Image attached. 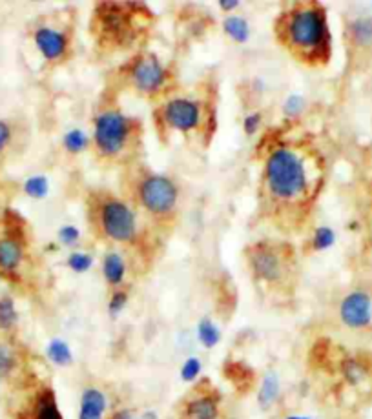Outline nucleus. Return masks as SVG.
<instances>
[{
    "instance_id": "f257e3e1",
    "label": "nucleus",
    "mask_w": 372,
    "mask_h": 419,
    "mask_svg": "<svg viewBox=\"0 0 372 419\" xmlns=\"http://www.w3.org/2000/svg\"><path fill=\"white\" fill-rule=\"evenodd\" d=\"M267 183L279 199H294L307 188V171L303 160L292 150H276L267 160Z\"/></svg>"
},
{
    "instance_id": "f03ea898",
    "label": "nucleus",
    "mask_w": 372,
    "mask_h": 419,
    "mask_svg": "<svg viewBox=\"0 0 372 419\" xmlns=\"http://www.w3.org/2000/svg\"><path fill=\"white\" fill-rule=\"evenodd\" d=\"M288 39L301 51H316L327 44L328 31L325 15L319 8H299L290 15Z\"/></svg>"
},
{
    "instance_id": "7ed1b4c3",
    "label": "nucleus",
    "mask_w": 372,
    "mask_h": 419,
    "mask_svg": "<svg viewBox=\"0 0 372 419\" xmlns=\"http://www.w3.org/2000/svg\"><path fill=\"white\" fill-rule=\"evenodd\" d=\"M130 131V120L119 111H106L95 119L97 148L104 155H115L124 148Z\"/></svg>"
},
{
    "instance_id": "20e7f679",
    "label": "nucleus",
    "mask_w": 372,
    "mask_h": 419,
    "mask_svg": "<svg viewBox=\"0 0 372 419\" xmlns=\"http://www.w3.org/2000/svg\"><path fill=\"white\" fill-rule=\"evenodd\" d=\"M101 223L104 234L113 241H130L136 237L133 212L121 201H110L102 206Z\"/></svg>"
},
{
    "instance_id": "39448f33",
    "label": "nucleus",
    "mask_w": 372,
    "mask_h": 419,
    "mask_svg": "<svg viewBox=\"0 0 372 419\" xmlns=\"http://www.w3.org/2000/svg\"><path fill=\"white\" fill-rule=\"evenodd\" d=\"M141 201L142 205L154 214H166L176 206V185L161 175L148 177L141 186Z\"/></svg>"
},
{
    "instance_id": "423d86ee",
    "label": "nucleus",
    "mask_w": 372,
    "mask_h": 419,
    "mask_svg": "<svg viewBox=\"0 0 372 419\" xmlns=\"http://www.w3.org/2000/svg\"><path fill=\"white\" fill-rule=\"evenodd\" d=\"M166 122L179 131L196 130L201 120V108L188 99H174L165 108Z\"/></svg>"
},
{
    "instance_id": "0eeeda50",
    "label": "nucleus",
    "mask_w": 372,
    "mask_h": 419,
    "mask_svg": "<svg viewBox=\"0 0 372 419\" xmlns=\"http://www.w3.org/2000/svg\"><path fill=\"white\" fill-rule=\"evenodd\" d=\"M221 414V398L217 392H199L190 395L179 409L177 419H219Z\"/></svg>"
},
{
    "instance_id": "6e6552de",
    "label": "nucleus",
    "mask_w": 372,
    "mask_h": 419,
    "mask_svg": "<svg viewBox=\"0 0 372 419\" xmlns=\"http://www.w3.org/2000/svg\"><path fill=\"white\" fill-rule=\"evenodd\" d=\"M340 315L348 328H365L372 321L371 297L363 292H352L343 299Z\"/></svg>"
},
{
    "instance_id": "1a4fd4ad",
    "label": "nucleus",
    "mask_w": 372,
    "mask_h": 419,
    "mask_svg": "<svg viewBox=\"0 0 372 419\" xmlns=\"http://www.w3.org/2000/svg\"><path fill=\"white\" fill-rule=\"evenodd\" d=\"M131 79H133L139 91L156 93L165 84L166 73L165 68L159 64V60L156 57H146V59H141L136 64V68L131 71Z\"/></svg>"
},
{
    "instance_id": "9d476101",
    "label": "nucleus",
    "mask_w": 372,
    "mask_h": 419,
    "mask_svg": "<svg viewBox=\"0 0 372 419\" xmlns=\"http://www.w3.org/2000/svg\"><path fill=\"white\" fill-rule=\"evenodd\" d=\"M250 265L257 277L265 281H276L281 275V261H279L276 252L267 248V246L257 245L252 250Z\"/></svg>"
},
{
    "instance_id": "9b49d317",
    "label": "nucleus",
    "mask_w": 372,
    "mask_h": 419,
    "mask_svg": "<svg viewBox=\"0 0 372 419\" xmlns=\"http://www.w3.org/2000/svg\"><path fill=\"white\" fill-rule=\"evenodd\" d=\"M35 44L48 60H59L68 50V39L62 31L41 28L35 33Z\"/></svg>"
},
{
    "instance_id": "f8f14e48",
    "label": "nucleus",
    "mask_w": 372,
    "mask_h": 419,
    "mask_svg": "<svg viewBox=\"0 0 372 419\" xmlns=\"http://www.w3.org/2000/svg\"><path fill=\"white\" fill-rule=\"evenodd\" d=\"M106 410H108V398L102 390L95 387L82 390L79 419H104Z\"/></svg>"
},
{
    "instance_id": "ddd939ff",
    "label": "nucleus",
    "mask_w": 372,
    "mask_h": 419,
    "mask_svg": "<svg viewBox=\"0 0 372 419\" xmlns=\"http://www.w3.org/2000/svg\"><path fill=\"white\" fill-rule=\"evenodd\" d=\"M279 392H281V384H279V378L274 370L267 372L265 378L261 381V387H259V394H257V403L263 410H268L272 404L276 403L277 398H279Z\"/></svg>"
},
{
    "instance_id": "4468645a",
    "label": "nucleus",
    "mask_w": 372,
    "mask_h": 419,
    "mask_svg": "<svg viewBox=\"0 0 372 419\" xmlns=\"http://www.w3.org/2000/svg\"><path fill=\"white\" fill-rule=\"evenodd\" d=\"M33 419H64L61 410H59V404H57L55 394L50 389L42 390L39 398H37Z\"/></svg>"
},
{
    "instance_id": "2eb2a0df",
    "label": "nucleus",
    "mask_w": 372,
    "mask_h": 419,
    "mask_svg": "<svg viewBox=\"0 0 372 419\" xmlns=\"http://www.w3.org/2000/svg\"><path fill=\"white\" fill-rule=\"evenodd\" d=\"M22 261L21 245L13 239L0 241V270L13 272Z\"/></svg>"
},
{
    "instance_id": "dca6fc26",
    "label": "nucleus",
    "mask_w": 372,
    "mask_h": 419,
    "mask_svg": "<svg viewBox=\"0 0 372 419\" xmlns=\"http://www.w3.org/2000/svg\"><path fill=\"white\" fill-rule=\"evenodd\" d=\"M102 272H104L106 281L110 283L111 286L121 285L122 279L126 275V265L124 259L117 252H110V254L104 257V263H102Z\"/></svg>"
},
{
    "instance_id": "f3484780",
    "label": "nucleus",
    "mask_w": 372,
    "mask_h": 419,
    "mask_svg": "<svg viewBox=\"0 0 372 419\" xmlns=\"http://www.w3.org/2000/svg\"><path fill=\"white\" fill-rule=\"evenodd\" d=\"M46 355L48 360L53 364H59V366H68V364L73 363V354H71V348L68 346V343L62 339H51L48 348H46Z\"/></svg>"
},
{
    "instance_id": "a211bd4d",
    "label": "nucleus",
    "mask_w": 372,
    "mask_h": 419,
    "mask_svg": "<svg viewBox=\"0 0 372 419\" xmlns=\"http://www.w3.org/2000/svg\"><path fill=\"white\" fill-rule=\"evenodd\" d=\"M197 337L201 341L203 346L207 348H214L219 341H221V332L217 328V324L212 319L205 317L197 324Z\"/></svg>"
},
{
    "instance_id": "6ab92c4d",
    "label": "nucleus",
    "mask_w": 372,
    "mask_h": 419,
    "mask_svg": "<svg viewBox=\"0 0 372 419\" xmlns=\"http://www.w3.org/2000/svg\"><path fill=\"white\" fill-rule=\"evenodd\" d=\"M223 28L227 31V35H230L236 42H247L248 35H250L248 22L241 17H228L223 22Z\"/></svg>"
},
{
    "instance_id": "aec40b11",
    "label": "nucleus",
    "mask_w": 372,
    "mask_h": 419,
    "mask_svg": "<svg viewBox=\"0 0 372 419\" xmlns=\"http://www.w3.org/2000/svg\"><path fill=\"white\" fill-rule=\"evenodd\" d=\"M19 321V314H17L15 303L11 297H0V330H8L11 326H15Z\"/></svg>"
},
{
    "instance_id": "412c9836",
    "label": "nucleus",
    "mask_w": 372,
    "mask_h": 419,
    "mask_svg": "<svg viewBox=\"0 0 372 419\" xmlns=\"http://www.w3.org/2000/svg\"><path fill=\"white\" fill-rule=\"evenodd\" d=\"M352 39L360 46H372V19H360L352 24Z\"/></svg>"
},
{
    "instance_id": "4be33fe9",
    "label": "nucleus",
    "mask_w": 372,
    "mask_h": 419,
    "mask_svg": "<svg viewBox=\"0 0 372 419\" xmlns=\"http://www.w3.org/2000/svg\"><path fill=\"white\" fill-rule=\"evenodd\" d=\"M24 192L33 199H44L50 192V183L44 175H33L24 183Z\"/></svg>"
},
{
    "instance_id": "5701e85b",
    "label": "nucleus",
    "mask_w": 372,
    "mask_h": 419,
    "mask_svg": "<svg viewBox=\"0 0 372 419\" xmlns=\"http://www.w3.org/2000/svg\"><path fill=\"white\" fill-rule=\"evenodd\" d=\"M88 146V135L82 130H70L64 135V148L71 153H79Z\"/></svg>"
},
{
    "instance_id": "b1692460",
    "label": "nucleus",
    "mask_w": 372,
    "mask_h": 419,
    "mask_svg": "<svg viewBox=\"0 0 372 419\" xmlns=\"http://www.w3.org/2000/svg\"><path fill=\"white\" fill-rule=\"evenodd\" d=\"M17 355L15 352L8 346V344L0 343V378H8V375L15 370Z\"/></svg>"
},
{
    "instance_id": "393cba45",
    "label": "nucleus",
    "mask_w": 372,
    "mask_h": 419,
    "mask_svg": "<svg viewBox=\"0 0 372 419\" xmlns=\"http://www.w3.org/2000/svg\"><path fill=\"white\" fill-rule=\"evenodd\" d=\"M343 374L347 378L348 383L357 384L365 380V369L362 366V363L356 360H347L343 363Z\"/></svg>"
},
{
    "instance_id": "a878e982",
    "label": "nucleus",
    "mask_w": 372,
    "mask_h": 419,
    "mask_svg": "<svg viewBox=\"0 0 372 419\" xmlns=\"http://www.w3.org/2000/svg\"><path fill=\"white\" fill-rule=\"evenodd\" d=\"M334 241H336V234L332 232V228L328 226H322V228L316 230V234H314V239H312V245L316 250H327L334 245Z\"/></svg>"
},
{
    "instance_id": "bb28decb",
    "label": "nucleus",
    "mask_w": 372,
    "mask_h": 419,
    "mask_svg": "<svg viewBox=\"0 0 372 419\" xmlns=\"http://www.w3.org/2000/svg\"><path fill=\"white\" fill-rule=\"evenodd\" d=\"M93 265V257L90 254H84V252H75V254L70 255L68 259V266H70L73 272L77 274H82V272H88Z\"/></svg>"
},
{
    "instance_id": "cd10ccee",
    "label": "nucleus",
    "mask_w": 372,
    "mask_h": 419,
    "mask_svg": "<svg viewBox=\"0 0 372 419\" xmlns=\"http://www.w3.org/2000/svg\"><path fill=\"white\" fill-rule=\"evenodd\" d=\"M201 370V361L197 360V357H188L181 366V380L185 381V383H192V381H196L197 378H199Z\"/></svg>"
},
{
    "instance_id": "c85d7f7f",
    "label": "nucleus",
    "mask_w": 372,
    "mask_h": 419,
    "mask_svg": "<svg viewBox=\"0 0 372 419\" xmlns=\"http://www.w3.org/2000/svg\"><path fill=\"white\" fill-rule=\"evenodd\" d=\"M303 110H305V99L297 93H292L283 104V111L287 117H297V115H301Z\"/></svg>"
},
{
    "instance_id": "c756f323",
    "label": "nucleus",
    "mask_w": 372,
    "mask_h": 419,
    "mask_svg": "<svg viewBox=\"0 0 372 419\" xmlns=\"http://www.w3.org/2000/svg\"><path fill=\"white\" fill-rule=\"evenodd\" d=\"M79 237H81V232L75 226L66 225L59 230V239H61L62 245H75Z\"/></svg>"
},
{
    "instance_id": "7c9ffc66",
    "label": "nucleus",
    "mask_w": 372,
    "mask_h": 419,
    "mask_svg": "<svg viewBox=\"0 0 372 419\" xmlns=\"http://www.w3.org/2000/svg\"><path fill=\"white\" fill-rule=\"evenodd\" d=\"M126 303H128V294L126 292H115V294L111 295L110 305H108V310H110L111 315H119L124 310Z\"/></svg>"
},
{
    "instance_id": "2f4dec72",
    "label": "nucleus",
    "mask_w": 372,
    "mask_h": 419,
    "mask_svg": "<svg viewBox=\"0 0 372 419\" xmlns=\"http://www.w3.org/2000/svg\"><path fill=\"white\" fill-rule=\"evenodd\" d=\"M261 126V115L259 113H250L245 117V122H243V128L247 131V135H254Z\"/></svg>"
},
{
    "instance_id": "473e14b6",
    "label": "nucleus",
    "mask_w": 372,
    "mask_h": 419,
    "mask_svg": "<svg viewBox=\"0 0 372 419\" xmlns=\"http://www.w3.org/2000/svg\"><path fill=\"white\" fill-rule=\"evenodd\" d=\"M10 139H11L10 126L6 124L4 120H0V151L4 150L6 146L10 145Z\"/></svg>"
},
{
    "instance_id": "72a5a7b5",
    "label": "nucleus",
    "mask_w": 372,
    "mask_h": 419,
    "mask_svg": "<svg viewBox=\"0 0 372 419\" xmlns=\"http://www.w3.org/2000/svg\"><path fill=\"white\" fill-rule=\"evenodd\" d=\"M108 419H136V414H133V410L130 409H121L115 410Z\"/></svg>"
},
{
    "instance_id": "f704fd0d",
    "label": "nucleus",
    "mask_w": 372,
    "mask_h": 419,
    "mask_svg": "<svg viewBox=\"0 0 372 419\" xmlns=\"http://www.w3.org/2000/svg\"><path fill=\"white\" fill-rule=\"evenodd\" d=\"M219 6H221V10L232 11L239 6V0H219Z\"/></svg>"
},
{
    "instance_id": "c9c22d12",
    "label": "nucleus",
    "mask_w": 372,
    "mask_h": 419,
    "mask_svg": "<svg viewBox=\"0 0 372 419\" xmlns=\"http://www.w3.org/2000/svg\"><path fill=\"white\" fill-rule=\"evenodd\" d=\"M142 419H159V416L154 410H146V412H142Z\"/></svg>"
},
{
    "instance_id": "e433bc0d",
    "label": "nucleus",
    "mask_w": 372,
    "mask_h": 419,
    "mask_svg": "<svg viewBox=\"0 0 372 419\" xmlns=\"http://www.w3.org/2000/svg\"><path fill=\"white\" fill-rule=\"evenodd\" d=\"M285 419H310V418H305V416H287Z\"/></svg>"
}]
</instances>
